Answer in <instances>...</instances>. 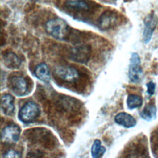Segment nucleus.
<instances>
[{
	"label": "nucleus",
	"instance_id": "9b49d317",
	"mask_svg": "<svg viewBox=\"0 0 158 158\" xmlns=\"http://www.w3.org/2000/svg\"><path fill=\"white\" fill-rule=\"evenodd\" d=\"M14 98L10 94H5L1 98V110L6 115H11L14 111Z\"/></svg>",
	"mask_w": 158,
	"mask_h": 158
},
{
	"label": "nucleus",
	"instance_id": "dca6fc26",
	"mask_svg": "<svg viewBox=\"0 0 158 158\" xmlns=\"http://www.w3.org/2000/svg\"><path fill=\"white\" fill-rule=\"evenodd\" d=\"M143 103L142 98L136 94H129L127 98V104L129 109H132L139 107Z\"/></svg>",
	"mask_w": 158,
	"mask_h": 158
},
{
	"label": "nucleus",
	"instance_id": "7ed1b4c3",
	"mask_svg": "<svg viewBox=\"0 0 158 158\" xmlns=\"http://www.w3.org/2000/svg\"><path fill=\"white\" fill-rule=\"evenodd\" d=\"M143 73L141 67V60L137 53H133L130 57L128 77L133 83H139L143 78Z\"/></svg>",
	"mask_w": 158,
	"mask_h": 158
},
{
	"label": "nucleus",
	"instance_id": "f257e3e1",
	"mask_svg": "<svg viewBox=\"0 0 158 158\" xmlns=\"http://www.w3.org/2000/svg\"><path fill=\"white\" fill-rule=\"evenodd\" d=\"M46 32L53 38L59 40H65L69 33V26L66 22L60 18L48 20L45 25Z\"/></svg>",
	"mask_w": 158,
	"mask_h": 158
},
{
	"label": "nucleus",
	"instance_id": "1a4fd4ad",
	"mask_svg": "<svg viewBox=\"0 0 158 158\" xmlns=\"http://www.w3.org/2000/svg\"><path fill=\"white\" fill-rule=\"evenodd\" d=\"M115 14L111 11H106L99 19V26L102 30H107L115 25L117 22Z\"/></svg>",
	"mask_w": 158,
	"mask_h": 158
},
{
	"label": "nucleus",
	"instance_id": "f3484780",
	"mask_svg": "<svg viewBox=\"0 0 158 158\" xmlns=\"http://www.w3.org/2000/svg\"><path fill=\"white\" fill-rule=\"evenodd\" d=\"M67 5L71 8L78 10H87L88 9V4L85 1L81 0L68 1Z\"/></svg>",
	"mask_w": 158,
	"mask_h": 158
},
{
	"label": "nucleus",
	"instance_id": "2eb2a0df",
	"mask_svg": "<svg viewBox=\"0 0 158 158\" xmlns=\"http://www.w3.org/2000/svg\"><path fill=\"white\" fill-rule=\"evenodd\" d=\"M156 108L154 105L149 104L140 113V116L145 120L150 121L156 117Z\"/></svg>",
	"mask_w": 158,
	"mask_h": 158
},
{
	"label": "nucleus",
	"instance_id": "0eeeda50",
	"mask_svg": "<svg viewBox=\"0 0 158 158\" xmlns=\"http://www.w3.org/2000/svg\"><path fill=\"white\" fill-rule=\"evenodd\" d=\"M91 55V49L87 45L81 44L73 48L70 52L72 60L79 63H86Z\"/></svg>",
	"mask_w": 158,
	"mask_h": 158
},
{
	"label": "nucleus",
	"instance_id": "39448f33",
	"mask_svg": "<svg viewBox=\"0 0 158 158\" xmlns=\"http://www.w3.org/2000/svg\"><path fill=\"white\" fill-rule=\"evenodd\" d=\"M20 135V128L15 125L5 127L1 131V142L6 144H13L17 143Z\"/></svg>",
	"mask_w": 158,
	"mask_h": 158
},
{
	"label": "nucleus",
	"instance_id": "f8f14e48",
	"mask_svg": "<svg viewBox=\"0 0 158 158\" xmlns=\"http://www.w3.org/2000/svg\"><path fill=\"white\" fill-rule=\"evenodd\" d=\"M35 75L44 83H49L51 80V75L49 67L44 63L38 64L35 69Z\"/></svg>",
	"mask_w": 158,
	"mask_h": 158
},
{
	"label": "nucleus",
	"instance_id": "a211bd4d",
	"mask_svg": "<svg viewBox=\"0 0 158 158\" xmlns=\"http://www.w3.org/2000/svg\"><path fill=\"white\" fill-rule=\"evenodd\" d=\"M21 154L19 152L14 150H9L6 152L4 153L3 155V157H12V158H16V157H20Z\"/></svg>",
	"mask_w": 158,
	"mask_h": 158
},
{
	"label": "nucleus",
	"instance_id": "9d476101",
	"mask_svg": "<svg viewBox=\"0 0 158 158\" xmlns=\"http://www.w3.org/2000/svg\"><path fill=\"white\" fill-rule=\"evenodd\" d=\"M115 122L125 128L133 127L136 124V121L131 115L126 112H120L117 114L114 118Z\"/></svg>",
	"mask_w": 158,
	"mask_h": 158
},
{
	"label": "nucleus",
	"instance_id": "4468645a",
	"mask_svg": "<svg viewBox=\"0 0 158 158\" xmlns=\"http://www.w3.org/2000/svg\"><path fill=\"white\" fill-rule=\"evenodd\" d=\"M91 152L93 157H101L106 152V148L101 145V142L100 140L95 139L91 146Z\"/></svg>",
	"mask_w": 158,
	"mask_h": 158
},
{
	"label": "nucleus",
	"instance_id": "20e7f679",
	"mask_svg": "<svg viewBox=\"0 0 158 158\" xmlns=\"http://www.w3.org/2000/svg\"><path fill=\"white\" fill-rule=\"evenodd\" d=\"M54 72L57 77L69 83H74L79 78L78 71L71 66L59 65L55 68Z\"/></svg>",
	"mask_w": 158,
	"mask_h": 158
},
{
	"label": "nucleus",
	"instance_id": "6e6552de",
	"mask_svg": "<svg viewBox=\"0 0 158 158\" xmlns=\"http://www.w3.org/2000/svg\"><path fill=\"white\" fill-rule=\"evenodd\" d=\"M144 23L143 40L145 43H148L151 39L152 33L157 23V20L154 15L150 14L145 18Z\"/></svg>",
	"mask_w": 158,
	"mask_h": 158
},
{
	"label": "nucleus",
	"instance_id": "6ab92c4d",
	"mask_svg": "<svg viewBox=\"0 0 158 158\" xmlns=\"http://www.w3.org/2000/svg\"><path fill=\"white\" fill-rule=\"evenodd\" d=\"M146 86H147V93L150 96H152L155 91V88H156L155 84L153 82L150 81L146 85Z\"/></svg>",
	"mask_w": 158,
	"mask_h": 158
},
{
	"label": "nucleus",
	"instance_id": "f03ea898",
	"mask_svg": "<svg viewBox=\"0 0 158 158\" xmlns=\"http://www.w3.org/2000/svg\"><path fill=\"white\" fill-rule=\"evenodd\" d=\"M40 110L38 106L32 101L25 103L19 112V118L23 123H30L39 115Z\"/></svg>",
	"mask_w": 158,
	"mask_h": 158
},
{
	"label": "nucleus",
	"instance_id": "ddd939ff",
	"mask_svg": "<svg viewBox=\"0 0 158 158\" xmlns=\"http://www.w3.org/2000/svg\"><path fill=\"white\" fill-rule=\"evenodd\" d=\"M3 60L5 65L10 69H18L21 64V60L19 57L11 52H7L4 56Z\"/></svg>",
	"mask_w": 158,
	"mask_h": 158
},
{
	"label": "nucleus",
	"instance_id": "423d86ee",
	"mask_svg": "<svg viewBox=\"0 0 158 158\" xmlns=\"http://www.w3.org/2000/svg\"><path fill=\"white\" fill-rule=\"evenodd\" d=\"M8 85L12 92L18 96H23L27 92V83L22 77L14 76L11 77L9 80Z\"/></svg>",
	"mask_w": 158,
	"mask_h": 158
}]
</instances>
